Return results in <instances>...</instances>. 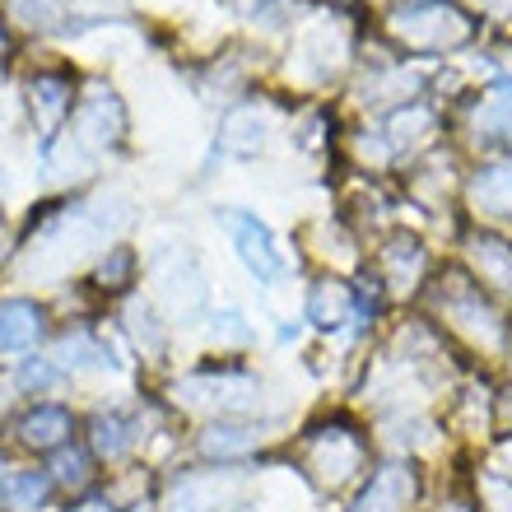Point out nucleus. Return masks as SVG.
Instances as JSON below:
<instances>
[{
	"mask_svg": "<svg viewBox=\"0 0 512 512\" xmlns=\"http://www.w3.org/2000/svg\"><path fill=\"white\" fill-rule=\"evenodd\" d=\"M503 126L512 131V98H508V108H503Z\"/></svg>",
	"mask_w": 512,
	"mask_h": 512,
	"instance_id": "9",
	"label": "nucleus"
},
{
	"mask_svg": "<svg viewBox=\"0 0 512 512\" xmlns=\"http://www.w3.org/2000/svg\"><path fill=\"white\" fill-rule=\"evenodd\" d=\"M52 378H56V373H52L47 364H28V368H24V387H47Z\"/></svg>",
	"mask_w": 512,
	"mask_h": 512,
	"instance_id": "8",
	"label": "nucleus"
},
{
	"mask_svg": "<svg viewBox=\"0 0 512 512\" xmlns=\"http://www.w3.org/2000/svg\"><path fill=\"white\" fill-rule=\"evenodd\" d=\"M56 480H61V485H84V480H89L80 452H61V457H56Z\"/></svg>",
	"mask_w": 512,
	"mask_h": 512,
	"instance_id": "7",
	"label": "nucleus"
},
{
	"mask_svg": "<svg viewBox=\"0 0 512 512\" xmlns=\"http://www.w3.org/2000/svg\"><path fill=\"white\" fill-rule=\"evenodd\" d=\"M224 224H229L233 243H238V252H243V261L256 270V280H280V252L270 247V233L256 224L252 215H224Z\"/></svg>",
	"mask_w": 512,
	"mask_h": 512,
	"instance_id": "1",
	"label": "nucleus"
},
{
	"mask_svg": "<svg viewBox=\"0 0 512 512\" xmlns=\"http://www.w3.org/2000/svg\"><path fill=\"white\" fill-rule=\"evenodd\" d=\"M47 489H52V480L42 471H24L10 480V508L14 512H38L42 499H47Z\"/></svg>",
	"mask_w": 512,
	"mask_h": 512,
	"instance_id": "4",
	"label": "nucleus"
},
{
	"mask_svg": "<svg viewBox=\"0 0 512 512\" xmlns=\"http://www.w3.org/2000/svg\"><path fill=\"white\" fill-rule=\"evenodd\" d=\"M0 489H5V461H0Z\"/></svg>",
	"mask_w": 512,
	"mask_h": 512,
	"instance_id": "10",
	"label": "nucleus"
},
{
	"mask_svg": "<svg viewBox=\"0 0 512 512\" xmlns=\"http://www.w3.org/2000/svg\"><path fill=\"white\" fill-rule=\"evenodd\" d=\"M66 433H70V415L61 405H38V410L24 415V424H19V438H24L28 447H56Z\"/></svg>",
	"mask_w": 512,
	"mask_h": 512,
	"instance_id": "3",
	"label": "nucleus"
},
{
	"mask_svg": "<svg viewBox=\"0 0 512 512\" xmlns=\"http://www.w3.org/2000/svg\"><path fill=\"white\" fill-rule=\"evenodd\" d=\"M345 308H350V298H345V289H340V284H322V289H317V298H312V317H317L322 326H326V312H331V326H336L340 317H345Z\"/></svg>",
	"mask_w": 512,
	"mask_h": 512,
	"instance_id": "6",
	"label": "nucleus"
},
{
	"mask_svg": "<svg viewBox=\"0 0 512 512\" xmlns=\"http://www.w3.org/2000/svg\"><path fill=\"white\" fill-rule=\"evenodd\" d=\"M42 336V312L24 298L0 303V354H24Z\"/></svg>",
	"mask_w": 512,
	"mask_h": 512,
	"instance_id": "2",
	"label": "nucleus"
},
{
	"mask_svg": "<svg viewBox=\"0 0 512 512\" xmlns=\"http://www.w3.org/2000/svg\"><path fill=\"white\" fill-rule=\"evenodd\" d=\"M94 443L103 457H122L126 447H131V438H126V419L122 415H98L94 419Z\"/></svg>",
	"mask_w": 512,
	"mask_h": 512,
	"instance_id": "5",
	"label": "nucleus"
}]
</instances>
